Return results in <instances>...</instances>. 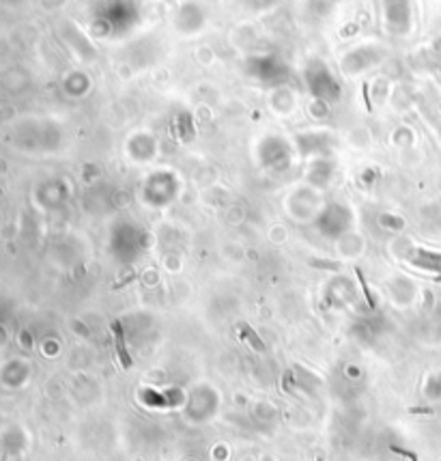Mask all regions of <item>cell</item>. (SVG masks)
Wrapping results in <instances>:
<instances>
[{
  "label": "cell",
  "mask_w": 441,
  "mask_h": 461,
  "mask_svg": "<svg viewBox=\"0 0 441 461\" xmlns=\"http://www.w3.org/2000/svg\"><path fill=\"white\" fill-rule=\"evenodd\" d=\"M112 330H114V336H116V351H119V358H121V364L129 369L132 366V360L127 356V349H125V341H123V330H121V323L114 321L112 323Z\"/></svg>",
  "instance_id": "obj_1"
},
{
  "label": "cell",
  "mask_w": 441,
  "mask_h": 461,
  "mask_svg": "<svg viewBox=\"0 0 441 461\" xmlns=\"http://www.w3.org/2000/svg\"><path fill=\"white\" fill-rule=\"evenodd\" d=\"M392 453H398V455H403V457H409L411 461H417L415 453H411V451H405V448H401V446H392Z\"/></svg>",
  "instance_id": "obj_2"
},
{
  "label": "cell",
  "mask_w": 441,
  "mask_h": 461,
  "mask_svg": "<svg viewBox=\"0 0 441 461\" xmlns=\"http://www.w3.org/2000/svg\"><path fill=\"white\" fill-rule=\"evenodd\" d=\"M316 461H323V457H319V459H316Z\"/></svg>",
  "instance_id": "obj_3"
}]
</instances>
